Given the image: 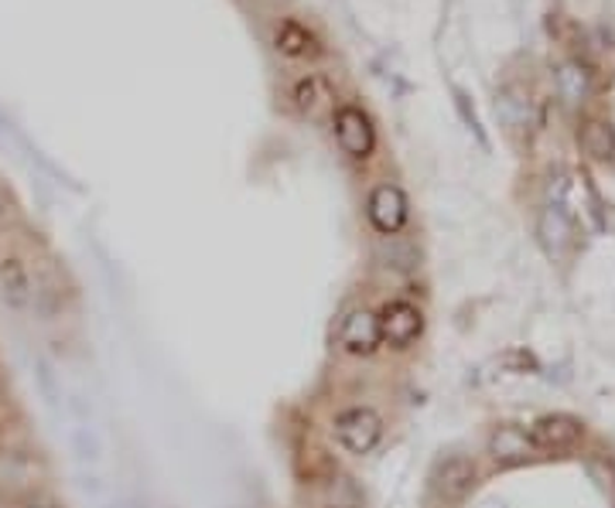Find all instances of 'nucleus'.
Here are the masks:
<instances>
[{
	"label": "nucleus",
	"mask_w": 615,
	"mask_h": 508,
	"mask_svg": "<svg viewBox=\"0 0 615 508\" xmlns=\"http://www.w3.org/2000/svg\"><path fill=\"white\" fill-rule=\"evenodd\" d=\"M335 140L338 147H343L349 157H356V161H366L369 154H373L377 147V134H373V123H369V116L356 106H343L335 113Z\"/></svg>",
	"instance_id": "obj_4"
},
{
	"label": "nucleus",
	"mask_w": 615,
	"mask_h": 508,
	"mask_svg": "<svg viewBox=\"0 0 615 508\" xmlns=\"http://www.w3.org/2000/svg\"><path fill=\"white\" fill-rule=\"evenodd\" d=\"M335 440L343 443V448L356 458H366L380 448L383 440V417L377 409L369 406H353V409H343L335 417V427H332Z\"/></svg>",
	"instance_id": "obj_1"
},
{
	"label": "nucleus",
	"mask_w": 615,
	"mask_h": 508,
	"mask_svg": "<svg viewBox=\"0 0 615 508\" xmlns=\"http://www.w3.org/2000/svg\"><path fill=\"white\" fill-rule=\"evenodd\" d=\"M35 276H31L27 263L14 252H4L0 257V301H4L11 311H27L35 304Z\"/></svg>",
	"instance_id": "obj_7"
},
{
	"label": "nucleus",
	"mask_w": 615,
	"mask_h": 508,
	"mask_svg": "<svg viewBox=\"0 0 615 508\" xmlns=\"http://www.w3.org/2000/svg\"><path fill=\"white\" fill-rule=\"evenodd\" d=\"M534 454H537V448H534L530 433L523 427L503 424V427L492 430V437H489V458L496 464H523V461H530Z\"/></svg>",
	"instance_id": "obj_10"
},
{
	"label": "nucleus",
	"mask_w": 615,
	"mask_h": 508,
	"mask_svg": "<svg viewBox=\"0 0 615 508\" xmlns=\"http://www.w3.org/2000/svg\"><path fill=\"white\" fill-rule=\"evenodd\" d=\"M496 110L503 113V120H506L510 126L527 123V100H523V92H519V89H506V92H500Z\"/></svg>",
	"instance_id": "obj_17"
},
{
	"label": "nucleus",
	"mask_w": 615,
	"mask_h": 508,
	"mask_svg": "<svg viewBox=\"0 0 615 508\" xmlns=\"http://www.w3.org/2000/svg\"><path fill=\"white\" fill-rule=\"evenodd\" d=\"M338 345L346 348L349 355H359V359H369L383 345V328H380V314L373 311H353L343 328H338Z\"/></svg>",
	"instance_id": "obj_5"
},
{
	"label": "nucleus",
	"mask_w": 615,
	"mask_h": 508,
	"mask_svg": "<svg viewBox=\"0 0 615 508\" xmlns=\"http://www.w3.org/2000/svg\"><path fill=\"white\" fill-rule=\"evenodd\" d=\"M578 140H581V150L592 157V161H612L615 157V126L608 123V120H589L581 126V134H578Z\"/></svg>",
	"instance_id": "obj_12"
},
{
	"label": "nucleus",
	"mask_w": 615,
	"mask_h": 508,
	"mask_svg": "<svg viewBox=\"0 0 615 508\" xmlns=\"http://www.w3.org/2000/svg\"><path fill=\"white\" fill-rule=\"evenodd\" d=\"M277 48H281L284 55H291V58H304V55L315 52V38L308 35L301 24L288 21V24H281V31H277Z\"/></svg>",
	"instance_id": "obj_15"
},
{
	"label": "nucleus",
	"mask_w": 615,
	"mask_h": 508,
	"mask_svg": "<svg viewBox=\"0 0 615 508\" xmlns=\"http://www.w3.org/2000/svg\"><path fill=\"white\" fill-rule=\"evenodd\" d=\"M322 505L325 508H362L366 495L353 474H332V478L325 482V492H322Z\"/></svg>",
	"instance_id": "obj_14"
},
{
	"label": "nucleus",
	"mask_w": 615,
	"mask_h": 508,
	"mask_svg": "<svg viewBox=\"0 0 615 508\" xmlns=\"http://www.w3.org/2000/svg\"><path fill=\"white\" fill-rule=\"evenodd\" d=\"M21 508H66V505H58L52 495H38V492H31L27 498H24V505Z\"/></svg>",
	"instance_id": "obj_18"
},
{
	"label": "nucleus",
	"mask_w": 615,
	"mask_h": 508,
	"mask_svg": "<svg viewBox=\"0 0 615 508\" xmlns=\"http://www.w3.org/2000/svg\"><path fill=\"white\" fill-rule=\"evenodd\" d=\"M8 208H11V202L0 195V226H4V218H8Z\"/></svg>",
	"instance_id": "obj_19"
},
{
	"label": "nucleus",
	"mask_w": 615,
	"mask_h": 508,
	"mask_svg": "<svg viewBox=\"0 0 615 508\" xmlns=\"http://www.w3.org/2000/svg\"><path fill=\"white\" fill-rule=\"evenodd\" d=\"M380 328L390 348H411L424 331V314L407 301H393L380 314Z\"/></svg>",
	"instance_id": "obj_9"
},
{
	"label": "nucleus",
	"mask_w": 615,
	"mask_h": 508,
	"mask_svg": "<svg viewBox=\"0 0 615 508\" xmlns=\"http://www.w3.org/2000/svg\"><path fill=\"white\" fill-rule=\"evenodd\" d=\"M537 239L544 246V252L550 260H564L568 252L574 249L578 242V222L574 215L568 212L564 202H550L544 205L540 218H537Z\"/></svg>",
	"instance_id": "obj_2"
},
{
	"label": "nucleus",
	"mask_w": 615,
	"mask_h": 508,
	"mask_svg": "<svg viewBox=\"0 0 615 508\" xmlns=\"http://www.w3.org/2000/svg\"><path fill=\"white\" fill-rule=\"evenodd\" d=\"M325 100H328V89H325V82L315 79V76H308V79H301V82L294 86V103H298V110L308 113V116H315V113L325 106Z\"/></svg>",
	"instance_id": "obj_16"
},
{
	"label": "nucleus",
	"mask_w": 615,
	"mask_h": 508,
	"mask_svg": "<svg viewBox=\"0 0 615 508\" xmlns=\"http://www.w3.org/2000/svg\"><path fill=\"white\" fill-rule=\"evenodd\" d=\"M38 478V461L24 451H0V492L21 495L35 488Z\"/></svg>",
	"instance_id": "obj_11"
},
{
	"label": "nucleus",
	"mask_w": 615,
	"mask_h": 508,
	"mask_svg": "<svg viewBox=\"0 0 615 508\" xmlns=\"http://www.w3.org/2000/svg\"><path fill=\"white\" fill-rule=\"evenodd\" d=\"M0 437H4V424H0Z\"/></svg>",
	"instance_id": "obj_20"
},
{
	"label": "nucleus",
	"mask_w": 615,
	"mask_h": 508,
	"mask_svg": "<svg viewBox=\"0 0 615 508\" xmlns=\"http://www.w3.org/2000/svg\"><path fill=\"white\" fill-rule=\"evenodd\" d=\"M369 222L380 236H396L407 226V199L396 184H377L369 195Z\"/></svg>",
	"instance_id": "obj_6"
},
{
	"label": "nucleus",
	"mask_w": 615,
	"mask_h": 508,
	"mask_svg": "<svg viewBox=\"0 0 615 508\" xmlns=\"http://www.w3.org/2000/svg\"><path fill=\"white\" fill-rule=\"evenodd\" d=\"M558 92L568 106H581L592 92V72L584 69L581 61H564L558 69Z\"/></svg>",
	"instance_id": "obj_13"
},
{
	"label": "nucleus",
	"mask_w": 615,
	"mask_h": 508,
	"mask_svg": "<svg viewBox=\"0 0 615 508\" xmlns=\"http://www.w3.org/2000/svg\"><path fill=\"white\" fill-rule=\"evenodd\" d=\"M476 488V464L466 454H448L431 471V492H435L445 505L461 501Z\"/></svg>",
	"instance_id": "obj_3"
},
{
	"label": "nucleus",
	"mask_w": 615,
	"mask_h": 508,
	"mask_svg": "<svg viewBox=\"0 0 615 508\" xmlns=\"http://www.w3.org/2000/svg\"><path fill=\"white\" fill-rule=\"evenodd\" d=\"M581 437V420L568 417V413H547V417H537L530 427V440L537 451H571Z\"/></svg>",
	"instance_id": "obj_8"
}]
</instances>
